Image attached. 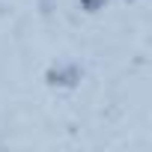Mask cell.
<instances>
[{"instance_id":"1","label":"cell","mask_w":152,"mask_h":152,"mask_svg":"<svg viewBox=\"0 0 152 152\" xmlns=\"http://www.w3.org/2000/svg\"><path fill=\"white\" fill-rule=\"evenodd\" d=\"M81 69L75 66V63H60V66H51L48 72H45V81L51 84V87H75L81 81Z\"/></svg>"},{"instance_id":"2","label":"cell","mask_w":152,"mask_h":152,"mask_svg":"<svg viewBox=\"0 0 152 152\" xmlns=\"http://www.w3.org/2000/svg\"><path fill=\"white\" fill-rule=\"evenodd\" d=\"M78 3H81V9H84V12H90V15H93V12H99V9H104V6H107V0H78Z\"/></svg>"}]
</instances>
